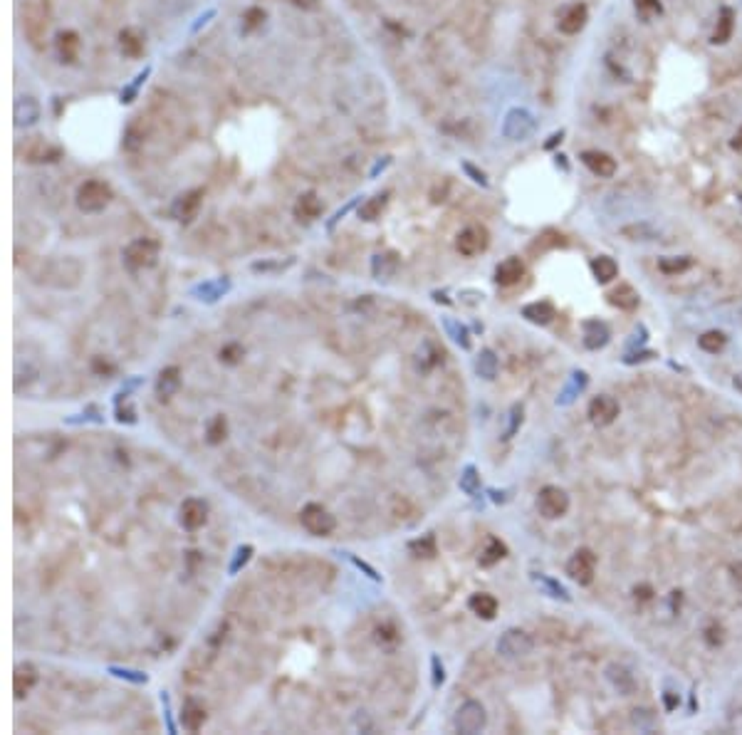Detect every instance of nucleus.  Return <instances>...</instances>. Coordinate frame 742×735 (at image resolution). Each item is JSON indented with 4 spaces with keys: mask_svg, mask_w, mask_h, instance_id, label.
<instances>
[{
    "mask_svg": "<svg viewBox=\"0 0 742 735\" xmlns=\"http://www.w3.org/2000/svg\"><path fill=\"white\" fill-rule=\"evenodd\" d=\"M497 357H495L493 349H480V354L475 357V372H478V377L488 379V382H493L495 377H497Z\"/></svg>",
    "mask_w": 742,
    "mask_h": 735,
    "instance_id": "2f4dec72",
    "label": "nucleus"
},
{
    "mask_svg": "<svg viewBox=\"0 0 742 735\" xmlns=\"http://www.w3.org/2000/svg\"><path fill=\"white\" fill-rule=\"evenodd\" d=\"M322 201H319L317 193H302V196L297 198V203H295V216L299 218V221H314V218L322 216Z\"/></svg>",
    "mask_w": 742,
    "mask_h": 735,
    "instance_id": "a878e982",
    "label": "nucleus"
},
{
    "mask_svg": "<svg viewBox=\"0 0 742 735\" xmlns=\"http://www.w3.org/2000/svg\"><path fill=\"white\" fill-rule=\"evenodd\" d=\"M159 257V243L152 238H137L127 245L124 250V265L129 270H144V267H152Z\"/></svg>",
    "mask_w": 742,
    "mask_h": 735,
    "instance_id": "20e7f679",
    "label": "nucleus"
},
{
    "mask_svg": "<svg viewBox=\"0 0 742 735\" xmlns=\"http://www.w3.org/2000/svg\"><path fill=\"white\" fill-rule=\"evenodd\" d=\"M292 3L299 8H317V0H292Z\"/></svg>",
    "mask_w": 742,
    "mask_h": 735,
    "instance_id": "4d7b16f0",
    "label": "nucleus"
},
{
    "mask_svg": "<svg viewBox=\"0 0 742 735\" xmlns=\"http://www.w3.org/2000/svg\"><path fill=\"white\" fill-rule=\"evenodd\" d=\"M468 607L475 616H480V619H485V621L497 616V600H495L493 595H488V592H478V595H473L468 600Z\"/></svg>",
    "mask_w": 742,
    "mask_h": 735,
    "instance_id": "5701e85b",
    "label": "nucleus"
},
{
    "mask_svg": "<svg viewBox=\"0 0 742 735\" xmlns=\"http://www.w3.org/2000/svg\"><path fill=\"white\" fill-rule=\"evenodd\" d=\"M431 669H433V688H438V686H443V681H445V669H443V664H440L438 656H431Z\"/></svg>",
    "mask_w": 742,
    "mask_h": 735,
    "instance_id": "8fccbe9b",
    "label": "nucleus"
},
{
    "mask_svg": "<svg viewBox=\"0 0 742 735\" xmlns=\"http://www.w3.org/2000/svg\"><path fill=\"white\" fill-rule=\"evenodd\" d=\"M245 20H247V30H253V28H258L260 23L265 20V13L260 11V8H250V11L245 13Z\"/></svg>",
    "mask_w": 742,
    "mask_h": 735,
    "instance_id": "864d4df0",
    "label": "nucleus"
},
{
    "mask_svg": "<svg viewBox=\"0 0 742 735\" xmlns=\"http://www.w3.org/2000/svg\"><path fill=\"white\" fill-rule=\"evenodd\" d=\"M636 11L646 13V16H656V13H661V3L658 0H636Z\"/></svg>",
    "mask_w": 742,
    "mask_h": 735,
    "instance_id": "3c124183",
    "label": "nucleus"
},
{
    "mask_svg": "<svg viewBox=\"0 0 742 735\" xmlns=\"http://www.w3.org/2000/svg\"><path fill=\"white\" fill-rule=\"evenodd\" d=\"M396 270H399V257H396V253H379V255H374V260H371V272H374L376 280H389V277L396 275Z\"/></svg>",
    "mask_w": 742,
    "mask_h": 735,
    "instance_id": "bb28decb",
    "label": "nucleus"
},
{
    "mask_svg": "<svg viewBox=\"0 0 742 735\" xmlns=\"http://www.w3.org/2000/svg\"><path fill=\"white\" fill-rule=\"evenodd\" d=\"M253 552H255L253 545H240V547L235 549V554H233L230 564H228V572H230V574H237V572H240V569L245 567L247 562H250Z\"/></svg>",
    "mask_w": 742,
    "mask_h": 735,
    "instance_id": "a19ab883",
    "label": "nucleus"
},
{
    "mask_svg": "<svg viewBox=\"0 0 742 735\" xmlns=\"http://www.w3.org/2000/svg\"><path fill=\"white\" fill-rule=\"evenodd\" d=\"M609 342V329L601 322H586L584 324V344L589 349H599Z\"/></svg>",
    "mask_w": 742,
    "mask_h": 735,
    "instance_id": "f704fd0d",
    "label": "nucleus"
},
{
    "mask_svg": "<svg viewBox=\"0 0 742 735\" xmlns=\"http://www.w3.org/2000/svg\"><path fill=\"white\" fill-rule=\"evenodd\" d=\"M622 236L629 238V241H653V238H656V231L648 228L646 223H638V226L622 228Z\"/></svg>",
    "mask_w": 742,
    "mask_h": 735,
    "instance_id": "c03bdc74",
    "label": "nucleus"
},
{
    "mask_svg": "<svg viewBox=\"0 0 742 735\" xmlns=\"http://www.w3.org/2000/svg\"><path fill=\"white\" fill-rule=\"evenodd\" d=\"M443 327H445V332H448V337L453 339L455 344H460V347H463V349H470V334H468V329H465L463 324L458 322V320H453V317H445V320H443Z\"/></svg>",
    "mask_w": 742,
    "mask_h": 735,
    "instance_id": "e433bc0d",
    "label": "nucleus"
},
{
    "mask_svg": "<svg viewBox=\"0 0 742 735\" xmlns=\"http://www.w3.org/2000/svg\"><path fill=\"white\" fill-rule=\"evenodd\" d=\"M502 557H507L505 542H500L497 537H490V540H488V547H485L483 552H480L478 564H480V567H493V564H497Z\"/></svg>",
    "mask_w": 742,
    "mask_h": 735,
    "instance_id": "473e14b6",
    "label": "nucleus"
},
{
    "mask_svg": "<svg viewBox=\"0 0 742 735\" xmlns=\"http://www.w3.org/2000/svg\"><path fill=\"white\" fill-rule=\"evenodd\" d=\"M111 198H114V193H111L109 183L99 181V178H89L77 188L75 201L82 213H101L111 203Z\"/></svg>",
    "mask_w": 742,
    "mask_h": 735,
    "instance_id": "f257e3e1",
    "label": "nucleus"
},
{
    "mask_svg": "<svg viewBox=\"0 0 742 735\" xmlns=\"http://www.w3.org/2000/svg\"><path fill=\"white\" fill-rule=\"evenodd\" d=\"M525 277V262L520 257H507L495 267V282L502 287H512Z\"/></svg>",
    "mask_w": 742,
    "mask_h": 735,
    "instance_id": "f3484780",
    "label": "nucleus"
},
{
    "mask_svg": "<svg viewBox=\"0 0 742 735\" xmlns=\"http://www.w3.org/2000/svg\"><path fill=\"white\" fill-rule=\"evenodd\" d=\"M80 50H82V40L77 32L72 30H65L57 35V52H60V60L62 62H77V57H80Z\"/></svg>",
    "mask_w": 742,
    "mask_h": 735,
    "instance_id": "b1692460",
    "label": "nucleus"
},
{
    "mask_svg": "<svg viewBox=\"0 0 742 735\" xmlns=\"http://www.w3.org/2000/svg\"><path fill=\"white\" fill-rule=\"evenodd\" d=\"M698 344H700V349H705V352L710 354H717L725 349L727 344V337L722 332H717V329H710V332L700 334V339H698Z\"/></svg>",
    "mask_w": 742,
    "mask_h": 735,
    "instance_id": "58836bf2",
    "label": "nucleus"
},
{
    "mask_svg": "<svg viewBox=\"0 0 742 735\" xmlns=\"http://www.w3.org/2000/svg\"><path fill=\"white\" fill-rule=\"evenodd\" d=\"M119 45H121V52H124L127 57H142V52H144L142 32H139L137 28H127V30H121Z\"/></svg>",
    "mask_w": 742,
    "mask_h": 735,
    "instance_id": "7c9ffc66",
    "label": "nucleus"
},
{
    "mask_svg": "<svg viewBox=\"0 0 742 735\" xmlns=\"http://www.w3.org/2000/svg\"><path fill=\"white\" fill-rule=\"evenodd\" d=\"M228 292H230V280H228V277H216V280H208L203 282V285L193 287V295H196L201 303H208V305L218 303Z\"/></svg>",
    "mask_w": 742,
    "mask_h": 735,
    "instance_id": "6ab92c4d",
    "label": "nucleus"
},
{
    "mask_svg": "<svg viewBox=\"0 0 742 735\" xmlns=\"http://www.w3.org/2000/svg\"><path fill=\"white\" fill-rule=\"evenodd\" d=\"M616 416H619V401H616L614 396H606V394H601V396H594L589 403V418L594 426H609V423L616 421Z\"/></svg>",
    "mask_w": 742,
    "mask_h": 735,
    "instance_id": "9b49d317",
    "label": "nucleus"
},
{
    "mask_svg": "<svg viewBox=\"0 0 742 735\" xmlns=\"http://www.w3.org/2000/svg\"><path fill=\"white\" fill-rule=\"evenodd\" d=\"M13 116H16V126H30L40 119V104L37 99L32 97H20L16 102V109H13Z\"/></svg>",
    "mask_w": 742,
    "mask_h": 735,
    "instance_id": "4be33fe9",
    "label": "nucleus"
},
{
    "mask_svg": "<svg viewBox=\"0 0 742 735\" xmlns=\"http://www.w3.org/2000/svg\"><path fill=\"white\" fill-rule=\"evenodd\" d=\"M535 579L542 584V587H545L547 592H550V597H557V600H569V595H567V590L562 587V584L552 582V579H547V577H535Z\"/></svg>",
    "mask_w": 742,
    "mask_h": 735,
    "instance_id": "49530a36",
    "label": "nucleus"
},
{
    "mask_svg": "<svg viewBox=\"0 0 742 735\" xmlns=\"http://www.w3.org/2000/svg\"><path fill=\"white\" fill-rule=\"evenodd\" d=\"M23 30H25L27 40H30L35 47L40 45V40L47 32V13L40 3H35V0H30V3L25 6V13H23Z\"/></svg>",
    "mask_w": 742,
    "mask_h": 735,
    "instance_id": "6e6552de",
    "label": "nucleus"
},
{
    "mask_svg": "<svg viewBox=\"0 0 742 735\" xmlns=\"http://www.w3.org/2000/svg\"><path fill=\"white\" fill-rule=\"evenodd\" d=\"M386 203H389V193H376V196H371L369 201L361 203L359 218H361V221H376V218H381V213H384Z\"/></svg>",
    "mask_w": 742,
    "mask_h": 735,
    "instance_id": "72a5a7b5",
    "label": "nucleus"
},
{
    "mask_svg": "<svg viewBox=\"0 0 742 735\" xmlns=\"http://www.w3.org/2000/svg\"><path fill=\"white\" fill-rule=\"evenodd\" d=\"M532 649H535V641L525 629H507L497 639V654L505 659H520V656L532 654Z\"/></svg>",
    "mask_w": 742,
    "mask_h": 735,
    "instance_id": "423d86ee",
    "label": "nucleus"
},
{
    "mask_svg": "<svg viewBox=\"0 0 742 735\" xmlns=\"http://www.w3.org/2000/svg\"><path fill=\"white\" fill-rule=\"evenodd\" d=\"M206 723V708H203L198 700H186L181 708V725L188 733H196Z\"/></svg>",
    "mask_w": 742,
    "mask_h": 735,
    "instance_id": "393cba45",
    "label": "nucleus"
},
{
    "mask_svg": "<svg viewBox=\"0 0 742 735\" xmlns=\"http://www.w3.org/2000/svg\"><path fill=\"white\" fill-rule=\"evenodd\" d=\"M609 681L616 686V688L622 691V693H631L633 691V679L631 674H629L626 669H622V666H609Z\"/></svg>",
    "mask_w": 742,
    "mask_h": 735,
    "instance_id": "4c0bfd02",
    "label": "nucleus"
},
{
    "mask_svg": "<svg viewBox=\"0 0 742 735\" xmlns=\"http://www.w3.org/2000/svg\"><path fill=\"white\" fill-rule=\"evenodd\" d=\"M201 206H203V191H201V188H193V191H188V193H183V196L176 198L171 213H173V218H176V221L191 223L193 218L198 216Z\"/></svg>",
    "mask_w": 742,
    "mask_h": 735,
    "instance_id": "4468645a",
    "label": "nucleus"
},
{
    "mask_svg": "<svg viewBox=\"0 0 742 735\" xmlns=\"http://www.w3.org/2000/svg\"><path fill=\"white\" fill-rule=\"evenodd\" d=\"M490 243V233L485 226H468L463 228V231L458 233V238H455V250L460 253V255L465 257H473L478 255V253H483L485 248H488Z\"/></svg>",
    "mask_w": 742,
    "mask_h": 735,
    "instance_id": "0eeeda50",
    "label": "nucleus"
},
{
    "mask_svg": "<svg viewBox=\"0 0 742 735\" xmlns=\"http://www.w3.org/2000/svg\"><path fill=\"white\" fill-rule=\"evenodd\" d=\"M460 490L465 495H475L480 490V475L475 470V466H465L463 475H460Z\"/></svg>",
    "mask_w": 742,
    "mask_h": 735,
    "instance_id": "37998d69",
    "label": "nucleus"
},
{
    "mask_svg": "<svg viewBox=\"0 0 742 735\" xmlns=\"http://www.w3.org/2000/svg\"><path fill=\"white\" fill-rule=\"evenodd\" d=\"M732 30H735V13L732 8H722L715 30H712V45H725L732 37Z\"/></svg>",
    "mask_w": 742,
    "mask_h": 735,
    "instance_id": "c756f323",
    "label": "nucleus"
},
{
    "mask_svg": "<svg viewBox=\"0 0 742 735\" xmlns=\"http://www.w3.org/2000/svg\"><path fill=\"white\" fill-rule=\"evenodd\" d=\"M109 674L114 676V679H121V681H129V684H149V676L144 674V671H137V669H124V666H109Z\"/></svg>",
    "mask_w": 742,
    "mask_h": 735,
    "instance_id": "ea45409f",
    "label": "nucleus"
},
{
    "mask_svg": "<svg viewBox=\"0 0 742 735\" xmlns=\"http://www.w3.org/2000/svg\"><path fill=\"white\" fill-rule=\"evenodd\" d=\"M535 119H532L530 111L525 109H512L510 114L505 116V124H502V131H505L507 139L512 141H525L535 134Z\"/></svg>",
    "mask_w": 742,
    "mask_h": 735,
    "instance_id": "9d476101",
    "label": "nucleus"
},
{
    "mask_svg": "<svg viewBox=\"0 0 742 735\" xmlns=\"http://www.w3.org/2000/svg\"><path fill=\"white\" fill-rule=\"evenodd\" d=\"M594 569H596V554L586 547L576 549L569 557V562H567V574L579 584L594 582Z\"/></svg>",
    "mask_w": 742,
    "mask_h": 735,
    "instance_id": "1a4fd4ad",
    "label": "nucleus"
},
{
    "mask_svg": "<svg viewBox=\"0 0 742 735\" xmlns=\"http://www.w3.org/2000/svg\"><path fill=\"white\" fill-rule=\"evenodd\" d=\"M537 510H540V515L547 520L562 518V515H567V510H569V495H567L559 485H545V488L537 493Z\"/></svg>",
    "mask_w": 742,
    "mask_h": 735,
    "instance_id": "39448f33",
    "label": "nucleus"
},
{
    "mask_svg": "<svg viewBox=\"0 0 742 735\" xmlns=\"http://www.w3.org/2000/svg\"><path fill=\"white\" fill-rule=\"evenodd\" d=\"M37 684V669L32 664H18L13 671V695L25 698Z\"/></svg>",
    "mask_w": 742,
    "mask_h": 735,
    "instance_id": "a211bd4d",
    "label": "nucleus"
},
{
    "mask_svg": "<svg viewBox=\"0 0 742 735\" xmlns=\"http://www.w3.org/2000/svg\"><path fill=\"white\" fill-rule=\"evenodd\" d=\"M522 317L530 320L532 324L545 327V324H550L552 320L557 317V312L550 303H532V305H525V308H522Z\"/></svg>",
    "mask_w": 742,
    "mask_h": 735,
    "instance_id": "cd10ccee",
    "label": "nucleus"
},
{
    "mask_svg": "<svg viewBox=\"0 0 742 735\" xmlns=\"http://www.w3.org/2000/svg\"><path fill=\"white\" fill-rule=\"evenodd\" d=\"M161 703H163V715H166V728H168V733H176V723L171 720V710H168V693H161Z\"/></svg>",
    "mask_w": 742,
    "mask_h": 735,
    "instance_id": "5fc2aeb1",
    "label": "nucleus"
},
{
    "mask_svg": "<svg viewBox=\"0 0 742 735\" xmlns=\"http://www.w3.org/2000/svg\"><path fill=\"white\" fill-rule=\"evenodd\" d=\"M409 549H411V552H416V557H421V554H423V557H433V554H435L433 535H426L423 540H416V542H411Z\"/></svg>",
    "mask_w": 742,
    "mask_h": 735,
    "instance_id": "a18cd8bd",
    "label": "nucleus"
},
{
    "mask_svg": "<svg viewBox=\"0 0 742 735\" xmlns=\"http://www.w3.org/2000/svg\"><path fill=\"white\" fill-rule=\"evenodd\" d=\"M591 272H594L596 282L606 285V282H611L614 277H619V262L609 255H599L591 260Z\"/></svg>",
    "mask_w": 742,
    "mask_h": 735,
    "instance_id": "c85d7f7f",
    "label": "nucleus"
},
{
    "mask_svg": "<svg viewBox=\"0 0 742 735\" xmlns=\"http://www.w3.org/2000/svg\"><path fill=\"white\" fill-rule=\"evenodd\" d=\"M732 384H735V389H737V391H740V394H742V372H740V374H737V377H735V379H732Z\"/></svg>",
    "mask_w": 742,
    "mask_h": 735,
    "instance_id": "bf43d9fd",
    "label": "nucleus"
},
{
    "mask_svg": "<svg viewBox=\"0 0 742 735\" xmlns=\"http://www.w3.org/2000/svg\"><path fill=\"white\" fill-rule=\"evenodd\" d=\"M242 357V347L240 344H225V347L221 349V362L225 364H237Z\"/></svg>",
    "mask_w": 742,
    "mask_h": 735,
    "instance_id": "de8ad7c7",
    "label": "nucleus"
},
{
    "mask_svg": "<svg viewBox=\"0 0 742 735\" xmlns=\"http://www.w3.org/2000/svg\"><path fill=\"white\" fill-rule=\"evenodd\" d=\"M225 436H228V421H225V416H221V413H218V416H213L211 421H208L206 441L211 446H218V444H223V441H225Z\"/></svg>",
    "mask_w": 742,
    "mask_h": 735,
    "instance_id": "c9c22d12",
    "label": "nucleus"
},
{
    "mask_svg": "<svg viewBox=\"0 0 742 735\" xmlns=\"http://www.w3.org/2000/svg\"><path fill=\"white\" fill-rule=\"evenodd\" d=\"M586 20H589V11H586V6L584 3H574V6L562 11L557 28H559V32H564V35H579V32L584 30Z\"/></svg>",
    "mask_w": 742,
    "mask_h": 735,
    "instance_id": "ddd939ff",
    "label": "nucleus"
},
{
    "mask_svg": "<svg viewBox=\"0 0 742 735\" xmlns=\"http://www.w3.org/2000/svg\"><path fill=\"white\" fill-rule=\"evenodd\" d=\"M465 171H468L470 176H473L478 183H483V186H488V181H485V174H483V171H478V169H475V166H470V164H465Z\"/></svg>",
    "mask_w": 742,
    "mask_h": 735,
    "instance_id": "6e6d98bb",
    "label": "nucleus"
},
{
    "mask_svg": "<svg viewBox=\"0 0 742 735\" xmlns=\"http://www.w3.org/2000/svg\"><path fill=\"white\" fill-rule=\"evenodd\" d=\"M62 157L60 146H52L47 144L42 136H32L25 146V159L32 164H42V162H57Z\"/></svg>",
    "mask_w": 742,
    "mask_h": 735,
    "instance_id": "2eb2a0df",
    "label": "nucleus"
},
{
    "mask_svg": "<svg viewBox=\"0 0 742 735\" xmlns=\"http://www.w3.org/2000/svg\"><path fill=\"white\" fill-rule=\"evenodd\" d=\"M581 164L599 178H611L616 174V159H611L606 152H584Z\"/></svg>",
    "mask_w": 742,
    "mask_h": 735,
    "instance_id": "dca6fc26",
    "label": "nucleus"
},
{
    "mask_svg": "<svg viewBox=\"0 0 742 735\" xmlns=\"http://www.w3.org/2000/svg\"><path fill=\"white\" fill-rule=\"evenodd\" d=\"M691 265H693L691 257H663V260H658V267H661V272H666V275H681V272H686Z\"/></svg>",
    "mask_w": 742,
    "mask_h": 735,
    "instance_id": "79ce46f5",
    "label": "nucleus"
},
{
    "mask_svg": "<svg viewBox=\"0 0 742 735\" xmlns=\"http://www.w3.org/2000/svg\"><path fill=\"white\" fill-rule=\"evenodd\" d=\"M299 523H302V528L307 530L309 535H314V537H327V535H332L334 528H337V518L319 503L304 505L302 513H299Z\"/></svg>",
    "mask_w": 742,
    "mask_h": 735,
    "instance_id": "f03ea898",
    "label": "nucleus"
},
{
    "mask_svg": "<svg viewBox=\"0 0 742 735\" xmlns=\"http://www.w3.org/2000/svg\"><path fill=\"white\" fill-rule=\"evenodd\" d=\"M181 389V369L178 367H163L156 377V396L161 399H171L173 394Z\"/></svg>",
    "mask_w": 742,
    "mask_h": 735,
    "instance_id": "aec40b11",
    "label": "nucleus"
},
{
    "mask_svg": "<svg viewBox=\"0 0 742 735\" xmlns=\"http://www.w3.org/2000/svg\"><path fill=\"white\" fill-rule=\"evenodd\" d=\"M732 146H735V149H742V126L737 129L735 139H732Z\"/></svg>",
    "mask_w": 742,
    "mask_h": 735,
    "instance_id": "13d9d810",
    "label": "nucleus"
},
{
    "mask_svg": "<svg viewBox=\"0 0 742 735\" xmlns=\"http://www.w3.org/2000/svg\"><path fill=\"white\" fill-rule=\"evenodd\" d=\"M349 559H352V564H354V567H357V569H361V572L366 574L369 579H374V582H381V574L376 572V569L371 567V564L361 562V559H359V557H354V554H349Z\"/></svg>",
    "mask_w": 742,
    "mask_h": 735,
    "instance_id": "09e8293b",
    "label": "nucleus"
},
{
    "mask_svg": "<svg viewBox=\"0 0 742 735\" xmlns=\"http://www.w3.org/2000/svg\"><path fill=\"white\" fill-rule=\"evenodd\" d=\"M488 725V713L478 700H465L453 715V728L463 735H475Z\"/></svg>",
    "mask_w": 742,
    "mask_h": 735,
    "instance_id": "7ed1b4c3",
    "label": "nucleus"
},
{
    "mask_svg": "<svg viewBox=\"0 0 742 735\" xmlns=\"http://www.w3.org/2000/svg\"><path fill=\"white\" fill-rule=\"evenodd\" d=\"M178 520H181V525L188 530V533H196V530H201L203 525H206V520H208V505L203 503V500H198V498L183 500L181 515H178Z\"/></svg>",
    "mask_w": 742,
    "mask_h": 735,
    "instance_id": "f8f14e48",
    "label": "nucleus"
},
{
    "mask_svg": "<svg viewBox=\"0 0 742 735\" xmlns=\"http://www.w3.org/2000/svg\"><path fill=\"white\" fill-rule=\"evenodd\" d=\"M520 423H522V406L517 403V406H512V411H510V428L505 431V438H512V433L517 431Z\"/></svg>",
    "mask_w": 742,
    "mask_h": 735,
    "instance_id": "603ef678",
    "label": "nucleus"
},
{
    "mask_svg": "<svg viewBox=\"0 0 742 735\" xmlns=\"http://www.w3.org/2000/svg\"><path fill=\"white\" fill-rule=\"evenodd\" d=\"M606 300H609V305H614V308L619 310H636L638 308V292L633 285H629V282H622L619 287H614V290L606 295Z\"/></svg>",
    "mask_w": 742,
    "mask_h": 735,
    "instance_id": "412c9836",
    "label": "nucleus"
}]
</instances>
